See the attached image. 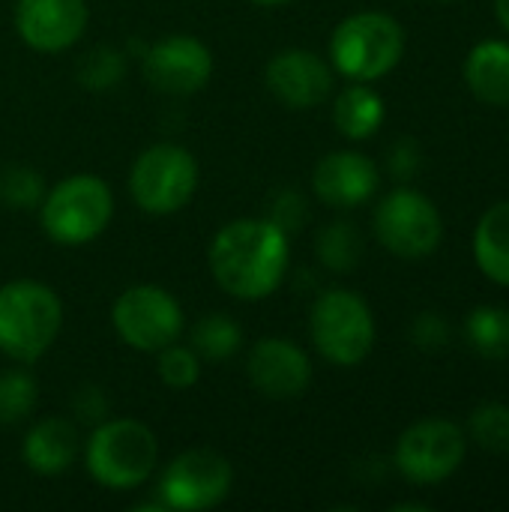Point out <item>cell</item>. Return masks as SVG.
<instances>
[{
	"label": "cell",
	"mask_w": 509,
	"mask_h": 512,
	"mask_svg": "<svg viewBox=\"0 0 509 512\" xmlns=\"http://www.w3.org/2000/svg\"><path fill=\"white\" fill-rule=\"evenodd\" d=\"M114 213V198L105 180L75 174L57 183L42 198V228L54 243L81 246L105 231Z\"/></svg>",
	"instance_id": "8992f818"
},
{
	"label": "cell",
	"mask_w": 509,
	"mask_h": 512,
	"mask_svg": "<svg viewBox=\"0 0 509 512\" xmlns=\"http://www.w3.org/2000/svg\"><path fill=\"white\" fill-rule=\"evenodd\" d=\"M120 75H123V54L114 48H93L84 54V60L78 66V78L90 90L114 87L120 81Z\"/></svg>",
	"instance_id": "83f0119b"
},
{
	"label": "cell",
	"mask_w": 509,
	"mask_h": 512,
	"mask_svg": "<svg viewBox=\"0 0 509 512\" xmlns=\"http://www.w3.org/2000/svg\"><path fill=\"white\" fill-rule=\"evenodd\" d=\"M333 120L336 129L351 138V141H363L369 135H375L384 123V99L366 84L357 81L351 87H345L333 105Z\"/></svg>",
	"instance_id": "ffe728a7"
},
{
	"label": "cell",
	"mask_w": 509,
	"mask_h": 512,
	"mask_svg": "<svg viewBox=\"0 0 509 512\" xmlns=\"http://www.w3.org/2000/svg\"><path fill=\"white\" fill-rule=\"evenodd\" d=\"M213 75V54L192 36H168L144 54V78L150 87L174 96L201 90Z\"/></svg>",
	"instance_id": "7c38bea8"
},
{
	"label": "cell",
	"mask_w": 509,
	"mask_h": 512,
	"mask_svg": "<svg viewBox=\"0 0 509 512\" xmlns=\"http://www.w3.org/2000/svg\"><path fill=\"white\" fill-rule=\"evenodd\" d=\"M411 339H414V345H417L420 351H438V348L447 345L450 327H447V321H444L441 315L423 312V315H417V321H414V327H411Z\"/></svg>",
	"instance_id": "f1b7e54d"
},
{
	"label": "cell",
	"mask_w": 509,
	"mask_h": 512,
	"mask_svg": "<svg viewBox=\"0 0 509 512\" xmlns=\"http://www.w3.org/2000/svg\"><path fill=\"white\" fill-rule=\"evenodd\" d=\"M129 189L141 210L156 216L177 213L198 189V162L180 144H156L135 159Z\"/></svg>",
	"instance_id": "52a82bcc"
},
{
	"label": "cell",
	"mask_w": 509,
	"mask_h": 512,
	"mask_svg": "<svg viewBox=\"0 0 509 512\" xmlns=\"http://www.w3.org/2000/svg\"><path fill=\"white\" fill-rule=\"evenodd\" d=\"M36 405V384L24 372H6L0 375V423L12 426L24 420Z\"/></svg>",
	"instance_id": "d4e9b609"
},
{
	"label": "cell",
	"mask_w": 509,
	"mask_h": 512,
	"mask_svg": "<svg viewBox=\"0 0 509 512\" xmlns=\"http://www.w3.org/2000/svg\"><path fill=\"white\" fill-rule=\"evenodd\" d=\"M240 348V327L228 315H207L192 330V351L207 360H228Z\"/></svg>",
	"instance_id": "603a6c76"
},
{
	"label": "cell",
	"mask_w": 509,
	"mask_h": 512,
	"mask_svg": "<svg viewBox=\"0 0 509 512\" xmlns=\"http://www.w3.org/2000/svg\"><path fill=\"white\" fill-rule=\"evenodd\" d=\"M249 381L267 399H297L312 384V363L288 339H261L246 360Z\"/></svg>",
	"instance_id": "4fadbf2b"
},
{
	"label": "cell",
	"mask_w": 509,
	"mask_h": 512,
	"mask_svg": "<svg viewBox=\"0 0 509 512\" xmlns=\"http://www.w3.org/2000/svg\"><path fill=\"white\" fill-rule=\"evenodd\" d=\"M231 465L213 450H189L177 456L162 477V504L171 510H210L231 492Z\"/></svg>",
	"instance_id": "8fae6325"
},
{
	"label": "cell",
	"mask_w": 509,
	"mask_h": 512,
	"mask_svg": "<svg viewBox=\"0 0 509 512\" xmlns=\"http://www.w3.org/2000/svg\"><path fill=\"white\" fill-rule=\"evenodd\" d=\"M471 438L489 453H509V405L486 402L468 420Z\"/></svg>",
	"instance_id": "cb8c5ba5"
},
{
	"label": "cell",
	"mask_w": 509,
	"mask_h": 512,
	"mask_svg": "<svg viewBox=\"0 0 509 512\" xmlns=\"http://www.w3.org/2000/svg\"><path fill=\"white\" fill-rule=\"evenodd\" d=\"M468 453V438L453 420H420L396 444V468L420 486L450 480Z\"/></svg>",
	"instance_id": "30bf717a"
},
{
	"label": "cell",
	"mask_w": 509,
	"mask_h": 512,
	"mask_svg": "<svg viewBox=\"0 0 509 512\" xmlns=\"http://www.w3.org/2000/svg\"><path fill=\"white\" fill-rule=\"evenodd\" d=\"M312 342L333 366H357L375 348V318L369 303L345 288L321 294L312 306Z\"/></svg>",
	"instance_id": "5b68a950"
},
{
	"label": "cell",
	"mask_w": 509,
	"mask_h": 512,
	"mask_svg": "<svg viewBox=\"0 0 509 512\" xmlns=\"http://www.w3.org/2000/svg\"><path fill=\"white\" fill-rule=\"evenodd\" d=\"M495 15H498L501 27L509 33V0H495Z\"/></svg>",
	"instance_id": "1f68e13d"
},
{
	"label": "cell",
	"mask_w": 509,
	"mask_h": 512,
	"mask_svg": "<svg viewBox=\"0 0 509 512\" xmlns=\"http://www.w3.org/2000/svg\"><path fill=\"white\" fill-rule=\"evenodd\" d=\"M42 195H45L42 177L33 168H27V165H9V168L0 171V201L6 207L24 210V207L39 204Z\"/></svg>",
	"instance_id": "484cf974"
},
{
	"label": "cell",
	"mask_w": 509,
	"mask_h": 512,
	"mask_svg": "<svg viewBox=\"0 0 509 512\" xmlns=\"http://www.w3.org/2000/svg\"><path fill=\"white\" fill-rule=\"evenodd\" d=\"M465 333L471 348L486 360L509 357V309L501 306H477L465 318Z\"/></svg>",
	"instance_id": "44dd1931"
},
{
	"label": "cell",
	"mask_w": 509,
	"mask_h": 512,
	"mask_svg": "<svg viewBox=\"0 0 509 512\" xmlns=\"http://www.w3.org/2000/svg\"><path fill=\"white\" fill-rule=\"evenodd\" d=\"M474 261L486 279L509 288V201L492 204L474 228Z\"/></svg>",
	"instance_id": "d6986e66"
},
{
	"label": "cell",
	"mask_w": 509,
	"mask_h": 512,
	"mask_svg": "<svg viewBox=\"0 0 509 512\" xmlns=\"http://www.w3.org/2000/svg\"><path fill=\"white\" fill-rule=\"evenodd\" d=\"M405 54V27L387 12L348 15L330 39L333 66L351 81H378L399 66Z\"/></svg>",
	"instance_id": "3957f363"
},
{
	"label": "cell",
	"mask_w": 509,
	"mask_h": 512,
	"mask_svg": "<svg viewBox=\"0 0 509 512\" xmlns=\"http://www.w3.org/2000/svg\"><path fill=\"white\" fill-rule=\"evenodd\" d=\"M159 378L171 390H189L201 378L198 354L192 348H180L177 342H171L159 351Z\"/></svg>",
	"instance_id": "4316f807"
},
{
	"label": "cell",
	"mask_w": 509,
	"mask_h": 512,
	"mask_svg": "<svg viewBox=\"0 0 509 512\" xmlns=\"http://www.w3.org/2000/svg\"><path fill=\"white\" fill-rule=\"evenodd\" d=\"M375 234L381 246L399 258H426L441 246L444 219L429 195L417 189H393L375 210Z\"/></svg>",
	"instance_id": "ba28073f"
},
{
	"label": "cell",
	"mask_w": 509,
	"mask_h": 512,
	"mask_svg": "<svg viewBox=\"0 0 509 512\" xmlns=\"http://www.w3.org/2000/svg\"><path fill=\"white\" fill-rule=\"evenodd\" d=\"M468 90L486 105H509V42H477L462 66Z\"/></svg>",
	"instance_id": "ac0fdd59"
},
{
	"label": "cell",
	"mask_w": 509,
	"mask_h": 512,
	"mask_svg": "<svg viewBox=\"0 0 509 512\" xmlns=\"http://www.w3.org/2000/svg\"><path fill=\"white\" fill-rule=\"evenodd\" d=\"M303 219H306L303 198H300L297 192H282V195H279V201H276V213H273V219H270V222H276V225L288 234V228H291V231H297Z\"/></svg>",
	"instance_id": "4dcf8cb0"
},
{
	"label": "cell",
	"mask_w": 509,
	"mask_h": 512,
	"mask_svg": "<svg viewBox=\"0 0 509 512\" xmlns=\"http://www.w3.org/2000/svg\"><path fill=\"white\" fill-rule=\"evenodd\" d=\"M321 261L336 273H351L363 258V237L351 222H333L318 237Z\"/></svg>",
	"instance_id": "7402d4cb"
},
{
	"label": "cell",
	"mask_w": 509,
	"mask_h": 512,
	"mask_svg": "<svg viewBox=\"0 0 509 512\" xmlns=\"http://www.w3.org/2000/svg\"><path fill=\"white\" fill-rule=\"evenodd\" d=\"M159 459L156 435L138 420H108L87 441V471L105 489L141 486Z\"/></svg>",
	"instance_id": "277c9868"
},
{
	"label": "cell",
	"mask_w": 509,
	"mask_h": 512,
	"mask_svg": "<svg viewBox=\"0 0 509 512\" xmlns=\"http://www.w3.org/2000/svg\"><path fill=\"white\" fill-rule=\"evenodd\" d=\"M210 270L237 300H264L288 270V234L270 219L228 222L210 243Z\"/></svg>",
	"instance_id": "6da1fadb"
},
{
	"label": "cell",
	"mask_w": 509,
	"mask_h": 512,
	"mask_svg": "<svg viewBox=\"0 0 509 512\" xmlns=\"http://www.w3.org/2000/svg\"><path fill=\"white\" fill-rule=\"evenodd\" d=\"M63 306L57 294L30 279L0 288V351L18 363L39 360L57 339Z\"/></svg>",
	"instance_id": "7a4b0ae2"
},
{
	"label": "cell",
	"mask_w": 509,
	"mask_h": 512,
	"mask_svg": "<svg viewBox=\"0 0 509 512\" xmlns=\"http://www.w3.org/2000/svg\"><path fill=\"white\" fill-rule=\"evenodd\" d=\"M252 3H258V6H279V3H288V0H252Z\"/></svg>",
	"instance_id": "836d02e7"
},
{
	"label": "cell",
	"mask_w": 509,
	"mask_h": 512,
	"mask_svg": "<svg viewBox=\"0 0 509 512\" xmlns=\"http://www.w3.org/2000/svg\"><path fill=\"white\" fill-rule=\"evenodd\" d=\"M378 168L369 156L354 150L327 153L312 174L315 195L330 207H360L378 189Z\"/></svg>",
	"instance_id": "2e32d148"
},
{
	"label": "cell",
	"mask_w": 509,
	"mask_h": 512,
	"mask_svg": "<svg viewBox=\"0 0 509 512\" xmlns=\"http://www.w3.org/2000/svg\"><path fill=\"white\" fill-rule=\"evenodd\" d=\"M21 456L30 471L42 477H57L78 456V429L63 417H48L27 432Z\"/></svg>",
	"instance_id": "e0dca14e"
},
{
	"label": "cell",
	"mask_w": 509,
	"mask_h": 512,
	"mask_svg": "<svg viewBox=\"0 0 509 512\" xmlns=\"http://www.w3.org/2000/svg\"><path fill=\"white\" fill-rule=\"evenodd\" d=\"M111 321L117 336L144 354H159L183 333L180 303L156 285H135L123 291L111 309Z\"/></svg>",
	"instance_id": "9c48e42d"
},
{
	"label": "cell",
	"mask_w": 509,
	"mask_h": 512,
	"mask_svg": "<svg viewBox=\"0 0 509 512\" xmlns=\"http://www.w3.org/2000/svg\"><path fill=\"white\" fill-rule=\"evenodd\" d=\"M405 510L429 512V510H432V507H429V504H396V507H393V512H405Z\"/></svg>",
	"instance_id": "d6a6232c"
},
{
	"label": "cell",
	"mask_w": 509,
	"mask_h": 512,
	"mask_svg": "<svg viewBox=\"0 0 509 512\" xmlns=\"http://www.w3.org/2000/svg\"><path fill=\"white\" fill-rule=\"evenodd\" d=\"M267 87L288 108H315L333 90V69L306 48L279 51L267 63Z\"/></svg>",
	"instance_id": "5bb4252c"
},
{
	"label": "cell",
	"mask_w": 509,
	"mask_h": 512,
	"mask_svg": "<svg viewBox=\"0 0 509 512\" xmlns=\"http://www.w3.org/2000/svg\"><path fill=\"white\" fill-rule=\"evenodd\" d=\"M87 24L84 0H18V36L36 51H63L75 45Z\"/></svg>",
	"instance_id": "9a60e30c"
},
{
	"label": "cell",
	"mask_w": 509,
	"mask_h": 512,
	"mask_svg": "<svg viewBox=\"0 0 509 512\" xmlns=\"http://www.w3.org/2000/svg\"><path fill=\"white\" fill-rule=\"evenodd\" d=\"M420 162H423V150H420V144H417V141L402 138V141H396V144H393V153H390V171H393L399 180H411V177L417 174Z\"/></svg>",
	"instance_id": "f546056e"
}]
</instances>
